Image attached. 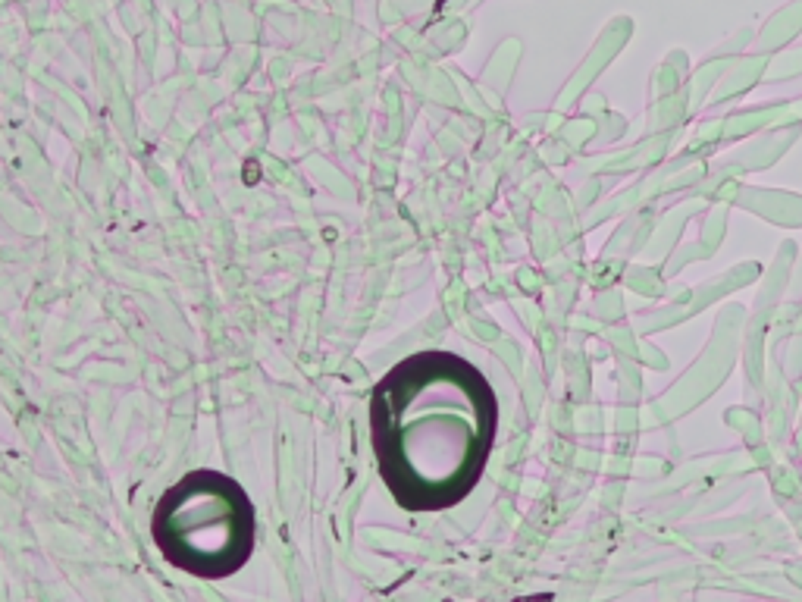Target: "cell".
I'll return each instance as SVG.
<instances>
[{"mask_svg":"<svg viewBox=\"0 0 802 602\" xmlns=\"http://www.w3.org/2000/svg\"><path fill=\"white\" fill-rule=\"evenodd\" d=\"M495 393L451 352H420L379 380L370 439L379 474L407 511L458 505L477 487L495 439Z\"/></svg>","mask_w":802,"mask_h":602,"instance_id":"obj_1","label":"cell"},{"mask_svg":"<svg viewBox=\"0 0 802 602\" xmlns=\"http://www.w3.org/2000/svg\"><path fill=\"white\" fill-rule=\"evenodd\" d=\"M151 533L173 568L223 580L245 568L254 552V505L232 477L192 470L160 496Z\"/></svg>","mask_w":802,"mask_h":602,"instance_id":"obj_2","label":"cell"}]
</instances>
